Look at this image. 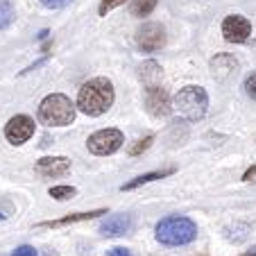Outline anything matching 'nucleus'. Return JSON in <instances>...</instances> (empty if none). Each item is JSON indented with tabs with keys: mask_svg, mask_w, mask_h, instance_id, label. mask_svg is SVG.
<instances>
[{
	"mask_svg": "<svg viewBox=\"0 0 256 256\" xmlns=\"http://www.w3.org/2000/svg\"><path fill=\"white\" fill-rule=\"evenodd\" d=\"M48 193H50V198H54V200H70L78 195V188H72V186H52Z\"/></svg>",
	"mask_w": 256,
	"mask_h": 256,
	"instance_id": "a211bd4d",
	"label": "nucleus"
},
{
	"mask_svg": "<svg viewBox=\"0 0 256 256\" xmlns=\"http://www.w3.org/2000/svg\"><path fill=\"white\" fill-rule=\"evenodd\" d=\"M96 216H106L104 208H98V211H88V213H72V216H66L62 220H48V222H41V227H66V224H72V222H82V220H91Z\"/></svg>",
	"mask_w": 256,
	"mask_h": 256,
	"instance_id": "ddd939ff",
	"label": "nucleus"
},
{
	"mask_svg": "<svg viewBox=\"0 0 256 256\" xmlns=\"http://www.w3.org/2000/svg\"><path fill=\"white\" fill-rule=\"evenodd\" d=\"M130 229H132V216H127V213L109 216L106 220H102V224H100V234L102 236H109V238L125 236Z\"/></svg>",
	"mask_w": 256,
	"mask_h": 256,
	"instance_id": "9b49d317",
	"label": "nucleus"
},
{
	"mask_svg": "<svg viewBox=\"0 0 256 256\" xmlns=\"http://www.w3.org/2000/svg\"><path fill=\"white\" fill-rule=\"evenodd\" d=\"M222 34L229 44H242L250 39L252 34V23L240 14H232L222 20Z\"/></svg>",
	"mask_w": 256,
	"mask_h": 256,
	"instance_id": "1a4fd4ad",
	"label": "nucleus"
},
{
	"mask_svg": "<svg viewBox=\"0 0 256 256\" xmlns=\"http://www.w3.org/2000/svg\"><path fill=\"white\" fill-rule=\"evenodd\" d=\"M106 256H132V252L125 250V247H114V250L106 252Z\"/></svg>",
	"mask_w": 256,
	"mask_h": 256,
	"instance_id": "b1692460",
	"label": "nucleus"
},
{
	"mask_svg": "<svg viewBox=\"0 0 256 256\" xmlns=\"http://www.w3.org/2000/svg\"><path fill=\"white\" fill-rule=\"evenodd\" d=\"M68 2H70V0H41V5L48 7V10H62Z\"/></svg>",
	"mask_w": 256,
	"mask_h": 256,
	"instance_id": "5701e85b",
	"label": "nucleus"
},
{
	"mask_svg": "<svg viewBox=\"0 0 256 256\" xmlns=\"http://www.w3.org/2000/svg\"><path fill=\"white\" fill-rule=\"evenodd\" d=\"M125 0H102L100 2V7H98V12H100V16H106L112 10H116L118 5H122Z\"/></svg>",
	"mask_w": 256,
	"mask_h": 256,
	"instance_id": "6ab92c4d",
	"label": "nucleus"
},
{
	"mask_svg": "<svg viewBox=\"0 0 256 256\" xmlns=\"http://www.w3.org/2000/svg\"><path fill=\"white\" fill-rule=\"evenodd\" d=\"M116 93H114V84L106 78H93L82 84L78 93V109L91 118H98L112 109Z\"/></svg>",
	"mask_w": 256,
	"mask_h": 256,
	"instance_id": "f257e3e1",
	"label": "nucleus"
},
{
	"mask_svg": "<svg viewBox=\"0 0 256 256\" xmlns=\"http://www.w3.org/2000/svg\"><path fill=\"white\" fill-rule=\"evenodd\" d=\"M136 44L143 52H156L166 46V30L159 23H145L136 32Z\"/></svg>",
	"mask_w": 256,
	"mask_h": 256,
	"instance_id": "423d86ee",
	"label": "nucleus"
},
{
	"mask_svg": "<svg viewBox=\"0 0 256 256\" xmlns=\"http://www.w3.org/2000/svg\"><path fill=\"white\" fill-rule=\"evenodd\" d=\"M145 106L154 118H166L170 114V96L159 84H148L145 88Z\"/></svg>",
	"mask_w": 256,
	"mask_h": 256,
	"instance_id": "6e6552de",
	"label": "nucleus"
},
{
	"mask_svg": "<svg viewBox=\"0 0 256 256\" xmlns=\"http://www.w3.org/2000/svg\"><path fill=\"white\" fill-rule=\"evenodd\" d=\"M156 240L161 245H188L198 238V224L190 220V218L184 216H168L164 218L159 224H156Z\"/></svg>",
	"mask_w": 256,
	"mask_h": 256,
	"instance_id": "f03ea898",
	"label": "nucleus"
},
{
	"mask_svg": "<svg viewBox=\"0 0 256 256\" xmlns=\"http://www.w3.org/2000/svg\"><path fill=\"white\" fill-rule=\"evenodd\" d=\"M140 78H143L148 84H154V80L161 78V66L156 62L143 64V66H140Z\"/></svg>",
	"mask_w": 256,
	"mask_h": 256,
	"instance_id": "dca6fc26",
	"label": "nucleus"
},
{
	"mask_svg": "<svg viewBox=\"0 0 256 256\" xmlns=\"http://www.w3.org/2000/svg\"><path fill=\"white\" fill-rule=\"evenodd\" d=\"M32 136H34V120L30 116H25V114L10 118V122L5 125V138L12 145H23Z\"/></svg>",
	"mask_w": 256,
	"mask_h": 256,
	"instance_id": "0eeeda50",
	"label": "nucleus"
},
{
	"mask_svg": "<svg viewBox=\"0 0 256 256\" xmlns=\"http://www.w3.org/2000/svg\"><path fill=\"white\" fill-rule=\"evenodd\" d=\"M254 174H256V166H254V168H250V170L245 172V182H250V179L254 177Z\"/></svg>",
	"mask_w": 256,
	"mask_h": 256,
	"instance_id": "393cba45",
	"label": "nucleus"
},
{
	"mask_svg": "<svg viewBox=\"0 0 256 256\" xmlns=\"http://www.w3.org/2000/svg\"><path fill=\"white\" fill-rule=\"evenodd\" d=\"M172 170H156V172H148V174H140V177H136V179H132L130 184H122L120 186V190H132V188H138V186H143V184H150V182H154V179H161V177H166V174H170Z\"/></svg>",
	"mask_w": 256,
	"mask_h": 256,
	"instance_id": "4468645a",
	"label": "nucleus"
},
{
	"mask_svg": "<svg viewBox=\"0 0 256 256\" xmlns=\"http://www.w3.org/2000/svg\"><path fill=\"white\" fill-rule=\"evenodd\" d=\"M12 256H39V254H36V250L32 245H20L12 252Z\"/></svg>",
	"mask_w": 256,
	"mask_h": 256,
	"instance_id": "412c9836",
	"label": "nucleus"
},
{
	"mask_svg": "<svg viewBox=\"0 0 256 256\" xmlns=\"http://www.w3.org/2000/svg\"><path fill=\"white\" fill-rule=\"evenodd\" d=\"M245 91H247V96H252L256 100V72H252L250 78L245 80Z\"/></svg>",
	"mask_w": 256,
	"mask_h": 256,
	"instance_id": "4be33fe9",
	"label": "nucleus"
},
{
	"mask_svg": "<svg viewBox=\"0 0 256 256\" xmlns=\"http://www.w3.org/2000/svg\"><path fill=\"white\" fill-rule=\"evenodd\" d=\"M156 7V0H134L130 7V12L134 16H148Z\"/></svg>",
	"mask_w": 256,
	"mask_h": 256,
	"instance_id": "f3484780",
	"label": "nucleus"
},
{
	"mask_svg": "<svg viewBox=\"0 0 256 256\" xmlns=\"http://www.w3.org/2000/svg\"><path fill=\"white\" fill-rule=\"evenodd\" d=\"M122 143H125L122 132L116 130V127H106V130H100V132H96V134L88 136L86 148H88L91 154L106 156V154H114V152L120 150Z\"/></svg>",
	"mask_w": 256,
	"mask_h": 256,
	"instance_id": "39448f33",
	"label": "nucleus"
},
{
	"mask_svg": "<svg viewBox=\"0 0 256 256\" xmlns=\"http://www.w3.org/2000/svg\"><path fill=\"white\" fill-rule=\"evenodd\" d=\"M242 256H252V254H242Z\"/></svg>",
	"mask_w": 256,
	"mask_h": 256,
	"instance_id": "a878e982",
	"label": "nucleus"
},
{
	"mask_svg": "<svg viewBox=\"0 0 256 256\" xmlns=\"http://www.w3.org/2000/svg\"><path fill=\"white\" fill-rule=\"evenodd\" d=\"M150 143H152V136H145V138H143V140H138V143H136L134 148H130V154H132V156L140 154L143 150H148V148H150Z\"/></svg>",
	"mask_w": 256,
	"mask_h": 256,
	"instance_id": "aec40b11",
	"label": "nucleus"
},
{
	"mask_svg": "<svg viewBox=\"0 0 256 256\" xmlns=\"http://www.w3.org/2000/svg\"><path fill=\"white\" fill-rule=\"evenodd\" d=\"M14 18H16V12H14L12 0H0V30L10 28Z\"/></svg>",
	"mask_w": 256,
	"mask_h": 256,
	"instance_id": "2eb2a0df",
	"label": "nucleus"
},
{
	"mask_svg": "<svg viewBox=\"0 0 256 256\" xmlns=\"http://www.w3.org/2000/svg\"><path fill=\"white\" fill-rule=\"evenodd\" d=\"M236 70H238V62L232 54H218L211 62V72L216 80H229L236 75Z\"/></svg>",
	"mask_w": 256,
	"mask_h": 256,
	"instance_id": "f8f14e48",
	"label": "nucleus"
},
{
	"mask_svg": "<svg viewBox=\"0 0 256 256\" xmlns=\"http://www.w3.org/2000/svg\"><path fill=\"white\" fill-rule=\"evenodd\" d=\"M208 109V96L202 86H184L174 96V112L186 120H202Z\"/></svg>",
	"mask_w": 256,
	"mask_h": 256,
	"instance_id": "20e7f679",
	"label": "nucleus"
},
{
	"mask_svg": "<svg viewBox=\"0 0 256 256\" xmlns=\"http://www.w3.org/2000/svg\"><path fill=\"white\" fill-rule=\"evenodd\" d=\"M39 120L50 127H66L75 120V104L64 93H50L39 104Z\"/></svg>",
	"mask_w": 256,
	"mask_h": 256,
	"instance_id": "7ed1b4c3",
	"label": "nucleus"
},
{
	"mask_svg": "<svg viewBox=\"0 0 256 256\" xmlns=\"http://www.w3.org/2000/svg\"><path fill=\"white\" fill-rule=\"evenodd\" d=\"M70 170V159L66 156H44L36 161V172L41 177H62Z\"/></svg>",
	"mask_w": 256,
	"mask_h": 256,
	"instance_id": "9d476101",
	"label": "nucleus"
}]
</instances>
